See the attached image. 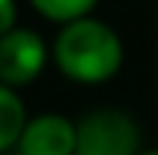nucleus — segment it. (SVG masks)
Masks as SVG:
<instances>
[{
	"instance_id": "obj_5",
	"label": "nucleus",
	"mask_w": 158,
	"mask_h": 155,
	"mask_svg": "<svg viewBox=\"0 0 158 155\" xmlns=\"http://www.w3.org/2000/svg\"><path fill=\"white\" fill-rule=\"evenodd\" d=\"M27 126V105L15 94V88L0 82V155L18 144Z\"/></svg>"
},
{
	"instance_id": "obj_4",
	"label": "nucleus",
	"mask_w": 158,
	"mask_h": 155,
	"mask_svg": "<svg viewBox=\"0 0 158 155\" xmlns=\"http://www.w3.org/2000/svg\"><path fill=\"white\" fill-rule=\"evenodd\" d=\"M18 155H73L76 152V126L64 114H38L27 120Z\"/></svg>"
},
{
	"instance_id": "obj_1",
	"label": "nucleus",
	"mask_w": 158,
	"mask_h": 155,
	"mask_svg": "<svg viewBox=\"0 0 158 155\" xmlns=\"http://www.w3.org/2000/svg\"><path fill=\"white\" fill-rule=\"evenodd\" d=\"M53 62L68 79L100 85L117 76L123 64V41L106 21L85 15L62 23L53 41Z\"/></svg>"
},
{
	"instance_id": "obj_2",
	"label": "nucleus",
	"mask_w": 158,
	"mask_h": 155,
	"mask_svg": "<svg viewBox=\"0 0 158 155\" xmlns=\"http://www.w3.org/2000/svg\"><path fill=\"white\" fill-rule=\"evenodd\" d=\"M138 126L120 108H97L76 123L73 155H138Z\"/></svg>"
},
{
	"instance_id": "obj_3",
	"label": "nucleus",
	"mask_w": 158,
	"mask_h": 155,
	"mask_svg": "<svg viewBox=\"0 0 158 155\" xmlns=\"http://www.w3.org/2000/svg\"><path fill=\"white\" fill-rule=\"evenodd\" d=\"M47 44L35 29L12 27L0 35V82L12 88L35 82L47 64Z\"/></svg>"
},
{
	"instance_id": "obj_8",
	"label": "nucleus",
	"mask_w": 158,
	"mask_h": 155,
	"mask_svg": "<svg viewBox=\"0 0 158 155\" xmlns=\"http://www.w3.org/2000/svg\"><path fill=\"white\" fill-rule=\"evenodd\" d=\"M138 155H158V149H149V152H138Z\"/></svg>"
},
{
	"instance_id": "obj_6",
	"label": "nucleus",
	"mask_w": 158,
	"mask_h": 155,
	"mask_svg": "<svg viewBox=\"0 0 158 155\" xmlns=\"http://www.w3.org/2000/svg\"><path fill=\"white\" fill-rule=\"evenodd\" d=\"M29 3L47 21L68 23V21H76V18H85L97 6V0H29Z\"/></svg>"
},
{
	"instance_id": "obj_7",
	"label": "nucleus",
	"mask_w": 158,
	"mask_h": 155,
	"mask_svg": "<svg viewBox=\"0 0 158 155\" xmlns=\"http://www.w3.org/2000/svg\"><path fill=\"white\" fill-rule=\"evenodd\" d=\"M12 27H18V3L0 0V35H6Z\"/></svg>"
}]
</instances>
